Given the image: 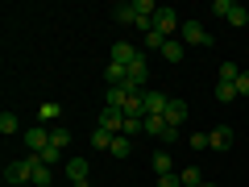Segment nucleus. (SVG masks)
I'll return each mask as SVG.
<instances>
[{
  "mask_svg": "<svg viewBox=\"0 0 249 187\" xmlns=\"http://www.w3.org/2000/svg\"><path fill=\"white\" fill-rule=\"evenodd\" d=\"M137 54H142V50H137L133 42H112V54H108V62H121V67H129Z\"/></svg>",
  "mask_w": 249,
  "mask_h": 187,
  "instance_id": "9",
  "label": "nucleus"
},
{
  "mask_svg": "<svg viewBox=\"0 0 249 187\" xmlns=\"http://www.w3.org/2000/svg\"><path fill=\"white\" fill-rule=\"evenodd\" d=\"M96 129H104V133H121L124 129V112H116V108H104V112H100V121H96Z\"/></svg>",
  "mask_w": 249,
  "mask_h": 187,
  "instance_id": "7",
  "label": "nucleus"
},
{
  "mask_svg": "<svg viewBox=\"0 0 249 187\" xmlns=\"http://www.w3.org/2000/svg\"><path fill=\"white\" fill-rule=\"evenodd\" d=\"M71 187H91V183H88V179H75V183H71Z\"/></svg>",
  "mask_w": 249,
  "mask_h": 187,
  "instance_id": "33",
  "label": "nucleus"
},
{
  "mask_svg": "<svg viewBox=\"0 0 249 187\" xmlns=\"http://www.w3.org/2000/svg\"><path fill=\"white\" fill-rule=\"evenodd\" d=\"M229 25H237V29H241V25H249V9H241V4H237V9L229 13Z\"/></svg>",
  "mask_w": 249,
  "mask_h": 187,
  "instance_id": "27",
  "label": "nucleus"
},
{
  "mask_svg": "<svg viewBox=\"0 0 249 187\" xmlns=\"http://www.w3.org/2000/svg\"><path fill=\"white\" fill-rule=\"evenodd\" d=\"M150 167H154V175H170V170H175V162H170V150H166V146H162V150H154Z\"/></svg>",
  "mask_w": 249,
  "mask_h": 187,
  "instance_id": "12",
  "label": "nucleus"
},
{
  "mask_svg": "<svg viewBox=\"0 0 249 187\" xmlns=\"http://www.w3.org/2000/svg\"><path fill=\"white\" fill-rule=\"evenodd\" d=\"M187 146H191V150H212V146H208V133H196Z\"/></svg>",
  "mask_w": 249,
  "mask_h": 187,
  "instance_id": "30",
  "label": "nucleus"
},
{
  "mask_svg": "<svg viewBox=\"0 0 249 187\" xmlns=\"http://www.w3.org/2000/svg\"><path fill=\"white\" fill-rule=\"evenodd\" d=\"M232 9H237L232 0H212V13H216V17H224V21H229V13H232Z\"/></svg>",
  "mask_w": 249,
  "mask_h": 187,
  "instance_id": "29",
  "label": "nucleus"
},
{
  "mask_svg": "<svg viewBox=\"0 0 249 187\" xmlns=\"http://www.w3.org/2000/svg\"><path fill=\"white\" fill-rule=\"evenodd\" d=\"M158 187H183V183H178V175L170 170V175H158Z\"/></svg>",
  "mask_w": 249,
  "mask_h": 187,
  "instance_id": "31",
  "label": "nucleus"
},
{
  "mask_svg": "<svg viewBox=\"0 0 249 187\" xmlns=\"http://www.w3.org/2000/svg\"><path fill=\"white\" fill-rule=\"evenodd\" d=\"M58 116H62V108L54 104V100H46V104H42V112H37V125H54Z\"/></svg>",
  "mask_w": 249,
  "mask_h": 187,
  "instance_id": "19",
  "label": "nucleus"
},
{
  "mask_svg": "<svg viewBox=\"0 0 249 187\" xmlns=\"http://www.w3.org/2000/svg\"><path fill=\"white\" fill-rule=\"evenodd\" d=\"M112 21H116V25H137L133 4H116V9H112Z\"/></svg>",
  "mask_w": 249,
  "mask_h": 187,
  "instance_id": "18",
  "label": "nucleus"
},
{
  "mask_svg": "<svg viewBox=\"0 0 249 187\" xmlns=\"http://www.w3.org/2000/svg\"><path fill=\"white\" fill-rule=\"evenodd\" d=\"M145 133H150V137H158V142H162V133H166V129H170V125L166 121H162V116H145Z\"/></svg>",
  "mask_w": 249,
  "mask_h": 187,
  "instance_id": "20",
  "label": "nucleus"
},
{
  "mask_svg": "<svg viewBox=\"0 0 249 187\" xmlns=\"http://www.w3.org/2000/svg\"><path fill=\"white\" fill-rule=\"evenodd\" d=\"M183 54H187V46H183V42H178V37H170V42H166V46H162V58H166V62H170V67H175V62H183Z\"/></svg>",
  "mask_w": 249,
  "mask_h": 187,
  "instance_id": "13",
  "label": "nucleus"
},
{
  "mask_svg": "<svg viewBox=\"0 0 249 187\" xmlns=\"http://www.w3.org/2000/svg\"><path fill=\"white\" fill-rule=\"evenodd\" d=\"M232 142H237L232 125H216L212 133H208V146H212V150H232Z\"/></svg>",
  "mask_w": 249,
  "mask_h": 187,
  "instance_id": "6",
  "label": "nucleus"
},
{
  "mask_svg": "<svg viewBox=\"0 0 249 187\" xmlns=\"http://www.w3.org/2000/svg\"><path fill=\"white\" fill-rule=\"evenodd\" d=\"M187 100H178V96H170V104H166V112H162V121L170 125V129H183V121H187Z\"/></svg>",
  "mask_w": 249,
  "mask_h": 187,
  "instance_id": "5",
  "label": "nucleus"
},
{
  "mask_svg": "<svg viewBox=\"0 0 249 187\" xmlns=\"http://www.w3.org/2000/svg\"><path fill=\"white\" fill-rule=\"evenodd\" d=\"M50 146H54V150H67V146H71V133H67L62 125H54V129H50Z\"/></svg>",
  "mask_w": 249,
  "mask_h": 187,
  "instance_id": "22",
  "label": "nucleus"
},
{
  "mask_svg": "<svg viewBox=\"0 0 249 187\" xmlns=\"http://www.w3.org/2000/svg\"><path fill=\"white\" fill-rule=\"evenodd\" d=\"M67 179H88V158H79V154H75V158H67Z\"/></svg>",
  "mask_w": 249,
  "mask_h": 187,
  "instance_id": "16",
  "label": "nucleus"
},
{
  "mask_svg": "<svg viewBox=\"0 0 249 187\" xmlns=\"http://www.w3.org/2000/svg\"><path fill=\"white\" fill-rule=\"evenodd\" d=\"M4 183H9V187L29 183V167H25V162H9V167H4Z\"/></svg>",
  "mask_w": 249,
  "mask_h": 187,
  "instance_id": "11",
  "label": "nucleus"
},
{
  "mask_svg": "<svg viewBox=\"0 0 249 187\" xmlns=\"http://www.w3.org/2000/svg\"><path fill=\"white\" fill-rule=\"evenodd\" d=\"M124 137H137V133H145V125L142 121H133V116H124V129H121Z\"/></svg>",
  "mask_w": 249,
  "mask_h": 187,
  "instance_id": "28",
  "label": "nucleus"
},
{
  "mask_svg": "<svg viewBox=\"0 0 249 187\" xmlns=\"http://www.w3.org/2000/svg\"><path fill=\"white\" fill-rule=\"evenodd\" d=\"M29 167V183H37V187H50L54 183V175H50V162L42 158V154H29V158H21Z\"/></svg>",
  "mask_w": 249,
  "mask_h": 187,
  "instance_id": "2",
  "label": "nucleus"
},
{
  "mask_svg": "<svg viewBox=\"0 0 249 187\" xmlns=\"http://www.w3.org/2000/svg\"><path fill=\"white\" fill-rule=\"evenodd\" d=\"M166 104H170L166 92H145V116H162V112H166Z\"/></svg>",
  "mask_w": 249,
  "mask_h": 187,
  "instance_id": "10",
  "label": "nucleus"
},
{
  "mask_svg": "<svg viewBox=\"0 0 249 187\" xmlns=\"http://www.w3.org/2000/svg\"><path fill=\"white\" fill-rule=\"evenodd\" d=\"M216 100H220V104H232V100H237V83H216Z\"/></svg>",
  "mask_w": 249,
  "mask_h": 187,
  "instance_id": "23",
  "label": "nucleus"
},
{
  "mask_svg": "<svg viewBox=\"0 0 249 187\" xmlns=\"http://www.w3.org/2000/svg\"><path fill=\"white\" fill-rule=\"evenodd\" d=\"M204 187H220V183H204Z\"/></svg>",
  "mask_w": 249,
  "mask_h": 187,
  "instance_id": "34",
  "label": "nucleus"
},
{
  "mask_svg": "<svg viewBox=\"0 0 249 187\" xmlns=\"http://www.w3.org/2000/svg\"><path fill=\"white\" fill-rule=\"evenodd\" d=\"M220 79L224 83H237L241 79V67H237V62H220Z\"/></svg>",
  "mask_w": 249,
  "mask_h": 187,
  "instance_id": "25",
  "label": "nucleus"
},
{
  "mask_svg": "<svg viewBox=\"0 0 249 187\" xmlns=\"http://www.w3.org/2000/svg\"><path fill=\"white\" fill-rule=\"evenodd\" d=\"M50 187H54V183H50Z\"/></svg>",
  "mask_w": 249,
  "mask_h": 187,
  "instance_id": "35",
  "label": "nucleus"
},
{
  "mask_svg": "<svg viewBox=\"0 0 249 187\" xmlns=\"http://www.w3.org/2000/svg\"><path fill=\"white\" fill-rule=\"evenodd\" d=\"M237 96H249V71H241V79H237Z\"/></svg>",
  "mask_w": 249,
  "mask_h": 187,
  "instance_id": "32",
  "label": "nucleus"
},
{
  "mask_svg": "<svg viewBox=\"0 0 249 187\" xmlns=\"http://www.w3.org/2000/svg\"><path fill=\"white\" fill-rule=\"evenodd\" d=\"M17 129H21V125H17V116H13V112H0V133H4V137H13Z\"/></svg>",
  "mask_w": 249,
  "mask_h": 187,
  "instance_id": "24",
  "label": "nucleus"
},
{
  "mask_svg": "<svg viewBox=\"0 0 249 187\" xmlns=\"http://www.w3.org/2000/svg\"><path fill=\"white\" fill-rule=\"evenodd\" d=\"M124 100H129V88H108V104L104 108H116V112H121Z\"/></svg>",
  "mask_w": 249,
  "mask_h": 187,
  "instance_id": "21",
  "label": "nucleus"
},
{
  "mask_svg": "<svg viewBox=\"0 0 249 187\" xmlns=\"http://www.w3.org/2000/svg\"><path fill=\"white\" fill-rule=\"evenodd\" d=\"M108 154H112V158H129V154H133V137L116 133V137H112V150H108Z\"/></svg>",
  "mask_w": 249,
  "mask_h": 187,
  "instance_id": "14",
  "label": "nucleus"
},
{
  "mask_svg": "<svg viewBox=\"0 0 249 187\" xmlns=\"http://www.w3.org/2000/svg\"><path fill=\"white\" fill-rule=\"evenodd\" d=\"M25 146L34 154H42L46 146H50V129H46V125H34V129H25Z\"/></svg>",
  "mask_w": 249,
  "mask_h": 187,
  "instance_id": "8",
  "label": "nucleus"
},
{
  "mask_svg": "<svg viewBox=\"0 0 249 187\" xmlns=\"http://www.w3.org/2000/svg\"><path fill=\"white\" fill-rule=\"evenodd\" d=\"M145 79H150V62H145V54H137V58L129 62V79H124V88H129V92H145Z\"/></svg>",
  "mask_w": 249,
  "mask_h": 187,
  "instance_id": "3",
  "label": "nucleus"
},
{
  "mask_svg": "<svg viewBox=\"0 0 249 187\" xmlns=\"http://www.w3.org/2000/svg\"><path fill=\"white\" fill-rule=\"evenodd\" d=\"M178 42H183V46H212V34L204 29V21H183Z\"/></svg>",
  "mask_w": 249,
  "mask_h": 187,
  "instance_id": "1",
  "label": "nucleus"
},
{
  "mask_svg": "<svg viewBox=\"0 0 249 187\" xmlns=\"http://www.w3.org/2000/svg\"><path fill=\"white\" fill-rule=\"evenodd\" d=\"M178 183H183V187H204L208 179H204V170H199V167H187V170H178Z\"/></svg>",
  "mask_w": 249,
  "mask_h": 187,
  "instance_id": "15",
  "label": "nucleus"
},
{
  "mask_svg": "<svg viewBox=\"0 0 249 187\" xmlns=\"http://www.w3.org/2000/svg\"><path fill=\"white\" fill-rule=\"evenodd\" d=\"M154 29H158L162 37H175V29H183V21H178V13L170 9V4H158V17H154Z\"/></svg>",
  "mask_w": 249,
  "mask_h": 187,
  "instance_id": "4",
  "label": "nucleus"
},
{
  "mask_svg": "<svg viewBox=\"0 0 249 187\" xmlns=\"http://www.w3.org/2000/svg\"><path fill=\"white\" fill-rule=\"evenodd\" d=\"M166 42H170V37H162L158 29H150V34H142V54H145V50H158V54H162V46H166Z\"/></svg>",
  "mask_w": 249,
  "mask_h": 187,
  "instance_id": "17",
  "label": "nucleus"
},
{
  "mask_svg": "<svg viewBox=\"0 0 249 187\" xmlns=\"http://www.w3.org/2000/svg\"><path fill=\"white\" fill-rule=\"evenodd\" d=\"M91 146H96V150H112V133H104V129H96V133H91Z\"/></svg>",
  "mask_w": 249,
  "mask_h": 187,
  "instance_id": "26",
  "label": "nucleus"
}]
</instances>
